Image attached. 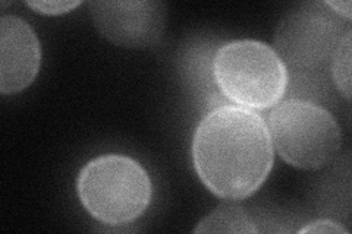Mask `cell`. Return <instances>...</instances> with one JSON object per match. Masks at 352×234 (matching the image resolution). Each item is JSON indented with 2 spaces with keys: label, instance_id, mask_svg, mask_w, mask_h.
I'll list each match as a JSON object with an SVG mask.
<instances>
[{
  "label": "cell",
  "instance_id": "5",
  "mask_svg": "<svg viewBox=\"0 0 352 234\" xmlns=\"http://www.w3.org/2000/svg\"><path fill=\"white\" fill-rule=\"evenodd\" d=\"M349 25H342L326 2L304 3L286 14L274 37V51L286 68L300 72L317 71L332 62Z\"/></svg>",
  "mask_w": 352,
  "mask_h": 234
},
{
  "label": "cell",
  "instance_id": "11",
  "mask_svg": "<svg viewBox=\"0 0 352 234\" xmlns=\"http://www.w3.org/2000/svg\"><path fill=\"white\" fill-rule=\"evenodd\" d=\"M300 234H304V233H314V234H348L349 231L344 227L340 226L339 222L333 221V220H317V221H311L308 222L307 226H304L302 229L298 230Z\"/></svg>",
  "mask_w": 352,
  "mask_h": 234
},
{
  "label": "cell",
  "instance_id": "3",
  "mask_svg": "<svg viewBox=\"0 0 352 234\" xmlns=\"http://www.w3.org/2000/svg\"><path fill=\"white\" fill-rule=\"evenodd\" d=\"M212 69L220 94L250 110L274 107L289 84L288 68L279 54L258 40H235L220 46Z\"/></svg>",
  "mask_w": 352,
  "mask_h": 234
},
{
  "label": "cell",
  "instance_id": "8",
  "mask_svg": "<svg viewBox=\"0 0 352 234\" xmlns=\"http://www.w3.org/2000/svg\"><path fill=\"white\" fill-rule=\"evenodd\" d=\"M258 229L245 213V209L238 204H223L217 207L210 214H207L194 233H257Z\"/></svg>",
  "mask_w": 352,
  "mask_h": 234
},
{
  "label": "cell",
  "instance_id": "6",
  "mask_svg": "<svg viewBox=\"0 0 352 234\" xmlns=\"http://www.w3.org/2000/svg\"><path fill=\"white\" fill-rule=\"evenodd\" d=\"M90 12L103 37L128 49H146L156 44L166 22V5L151 0L93 2Z\"/></svg>",
  "mask_w": 352,
  "mask_h": 234
},
{
  "label": "cell",
  "instance_id": "4",
  "mask_svg": "<svg viewBox=\"0 0 352 234\" xmlns=\"http://www.w3.org/2000/svg\"><path fill=\"white\" fill-rule=\"evenodd\" d=\"M267 128L273 150L296 169H322L342 145V132L333 115L301 98L283 100L272 107Z\"/></svg>",
  "mask_w": 352,
  "mask_h": 234
},
{
  "label": "cell",
  "instance_id": "10",
  "mask_svg": "<svg viewBox=\"0 0 352 234\" xmlns=\"http://www.w3.org/2000/svg\"><path fill=\"white\" fill-rule=\"evenodd\" d=\"M27 5L41 15H63L71 12L76 6H80L81 2H76V0H72V2H63V0L50 2V0H47V2H27Z\"/></svg>",
  "mask_w": 352,
  "mask_h": 234
},
{
  "label": "cell",
  "instance_id": "1",
  "mask_svg": "<svg viewBox=\"0 0 352 234\" xmlns=\"http://www.w3.org/2000/svg\"><path fill=\"white\" fill-rule=\"evenodd\" d=\"M191 152L203 185L228 200L256 194L267 179L274 155L264 119L234 104L214 107L201 119Z\"/></svg>",
  "mask_w": 352,
  "mask_h": 234
},
{
  "label": "cell",
  "instance_id": "12",
  "mask_svg": "<svg viewBox=\"0 0 352 234\" xmlns=\"http://www.w3.org/2000/svg\"><path fill=\"white\" fill-rule=\"evenodd\" d=\"M326 5L340 18L351 21V2H326Z\"/></svg>",
  "mask_w": 352,
  "mask_h": 234
},
{
  "label": "cell",
  "instance_id": "7",
  "mask_svg": "<svg viewBox=\"0 0 352 234\" xmlns=\"http://www.w3.org/2000/svg\"><path fill=\"white\" fill-rule=\"evenodd\" d=\"M41 46L27 21L15 15L0 18V93L18 94L38 75Z\"/></svg>",
  "mask_w": 352,
  "mask_h": 234
},
{
  "label": "cell",
  "instance_id": "2",
  "mask_svg": "<svg viewBox=\"0 0 352 234\" xmlns=\"http://www.w3.org/2000/svg\"><path fill=\"white\" fill-rule=\"evenodd\" d=\"M81 205L107 226H126L146 213L153 196L150 174L124 154H104L88 161L76 179Z\"/></svg>",
  "mask_w": 352,
  "mask_h": 234
},
{
  "label": "cell",
  "instance_id": "9",
  "mask_svg": "<svg viewBox=\"0 0 352 234\" xmlns=\"http://www.w3.org/2000/svg\"><path fill=\"white\" fill-rule=\"evenodd\" d=\"M351 30L346 32L332 58V76L338 91L351 100Z\"/></svg>",
  "mask_w": 352,
  "mask_h": 234
}]
</instances>
